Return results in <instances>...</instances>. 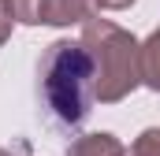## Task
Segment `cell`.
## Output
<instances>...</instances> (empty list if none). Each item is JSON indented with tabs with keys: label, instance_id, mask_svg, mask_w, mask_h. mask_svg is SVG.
Returning <instances> with one entry per match:
<instances>
[{
	"label": "cell",
	"instance_id": "cell-1",
	"mask_svg": "<svg viewBox=\"0 0 160 156\" xmlns=\"http://www.w3.org/2000/svg\"><path fill=\"white\" fill-rule=\"evenodd\" d=\"M82 48L89 52L93 63V89L101 104H119L142 85V67H138V48L142 41L130 30L116 26L112 19H89L82 26Z\"/></svg>",
	"mask_w": 160,
	"mask_h": 156
},
{
	"label": "cell",
	"instance_id": "cell-3",
	"mask_svg": "<svg viewBox=\"0 0 160 156\" xmlns=\"http://www.w3.org/2000/svg\"><path fill=\"white\" fill-rule=\"evenodd\" d=\"M97 15V0H41L38 22L45 26H75V22H89Z\"/></svg>",
	"mask_w": 160,
	"mask_h": 156
},
{
	"label": "cell",
	"instance_id": "cell-10",
	"mask_svg": "<svg viewBox=\"0 0 160 156\" xmlns=\"http://www.w3.org/2000/svg\"><path fill=\"white\" fill-rule=\"evenodd\" d=\"M0 156H11V153H8V149H0Z\"/></svg>",
	"mask_w": 160,
	"mask_h": 156
},
{
	"label": "cell",
	"instance_id": "cell-7",
	"mask_svg": "<svg viewBox=\"0 0 160 156\" xmlns=\"http://www.w3.org/2000/svg\"><path fill=\"white\" fill-rule=\"evenodd\" d=\"M15 22H26V26H38V15H41V0H8Z\"/></svg>",
	"mask_w": 160,
	"mask_h": 156
},
{
	"label": "cell",
	"instance_id": "cell-6",
	"mask_svg": "<svg viewBox=\"0 0 160 156\" xmlns=\"http://www.w3.org/2000/svg\"><path fill=\"white\" fill-rule=\"evenodd\" d=\"M127 156H160V126H149L134 138V145L127 149Z\"/></svg>",
	"mask_w": 160,
	"mask_h": 156
},
{
	"label": "cell",
	"instance_id": "cell-9",
	"mask_svg": "<svg viewBox=\"0 0 160 156\" xmlns=\"http://www.w3.org/2000/svg\"><path fill=\"white\" fill-rule=\"evenodd\" d=\"M130 4H134V0H97V11H101V7H104V11H127Z\"/></svg>",
	"mask_w": 160,
	"mask_h": 156
},
{
	"label": "cell",
	"instance_id": "cell-8",
	"mask_svg": "<svg viewBox=\"0 0 160 156\" xmlns=\"http://www.w3.org/2000/svg\"><path fill=\"white\" fill-rule=\"evenodd\" d=\"M11 30H15V15H11V7H8V0H0V45L11 37Z\"/></svg>",
	"mask_w": 160,
	"mask_h": 156
},
{
	"label": "cell",
	"instance_id": "cell-5",
	"mask_svg": "<svg viewBox=\"0 0 160 156\" xmlns=\"http://www.w3.org/2000/svg\"><path fill=\"white\" fill-rule=\"evenodd\" d=\"M138 67H142V85L160 93V26L142 41L138 48Z\"/></svg>",
	"mask_w": 160,
	"mask_h": 156
},
{
	"label": "cell",
	"instance_id": "cell-4",
	"mask_svg": "<svg viewBox=\"0 0 160 156\" xmlns=\"http://www.w3.org/2000/svg\"><path fill=\"white\" fill-rule=\"evenodd\" d=\"M67 156H127V149H123V141L116 138V134H82V138H75L71 145H67Z\"/></svg>",
	"mask_w": 160,
	"mask_h": 156
},
{
	"label": "cell",
	"instance_id": "cell-2",
	"mask_svg": "<svg viewBox=\"0 0 160 156\" xmlns=\"http://www.w3.org/2000/svg\"><path fill=\"white\" fill-rule=\"evenodd\" d=\"M41 93L48 112L63 126H78L89 115V104L97 100L93 89V63L82 41H52L41 56Z\"/></svg>",
	"mask_w": 160,
	"mask_h": 156
}]
</instances>
